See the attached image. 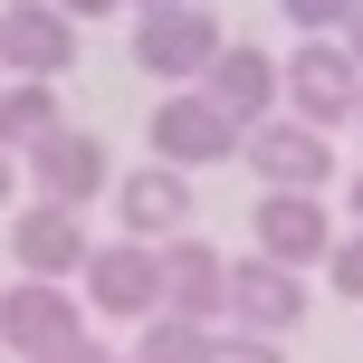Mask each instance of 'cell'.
I'll return each mask as SVG.
<instances>
[{"label":"cell","instance_id":"1","mask_svg":"<svg viewBox=\"0 0 363 363\" xmlns=\"http://www.w3.org/2000/svg\"><path fill=\"white\" fill-rule=\"evenodd\" d=\"M220 48H230V29H220L211 0H191V10H163V19H134V67L163 77V96L201 86V77L220 67Z\"/></svg>","mask_w":363,"mask_h":363},{"label":"cell","instance_id":"2","mask_svg":"<svg viewBox=\"0 0 363 363\" xmlns=\"http://www.w3.org/2000/svg\"><path fill=\"white\" fill-rule=\"evenodd\" d=\"M354 106H363L354 48H345V38H296V48H287V115L315 125V134H335V125H354Z\"/></svg>","mask_w":363,"mask_h":363},{"label":"cell","instance_id":"3","mask_svg":"<svg viewBox=\"0 0 363 363\" xmlns=\"http://www.w3.org/2000/svg\"><path fill=\"white\" fill-rule=\"evenodd\" d=\"M77 296H86L96 315H115V325H153V315H163V249L106 239V249L86 258V277H77Z\"/></svg>","mask_w":363,"mask_h":363},{"label":"cell","instance_id":"4","mask_svg":"<svg viewBox=\"0 0 363 363\" xmlns=\"http://www.w3.org/2000/svg\"><path fill=\"white\" fill-rule=\"evenodd\" d=\"M77 335H86V296H77V287H48V277L0 287V354H10V363H38V354L77 345Z\"/></svg>","mask_w":363,"mask_h":363},{"label":"cell","instance_id":"5","mask_svg":"<svg viewBox=\"0 0 363 363\" xmlns=\"http://www.w3.org/2000/svg\"><path fill=\"white\" fill-rule=\"evenodd\" d=\"M335 220H325V191H258V211H249V249L258 258H277V268H325L335 258Z\"/></svg>","mask_w":363,"mask_h":363},{"label":"cell","instance_id":"6","mask_svg":"<svg viewBox=\"0 0 363 363\" xmlns=\"http://www.w3.org/2000/svg\"><path fill=\"white\" fill-rule=\"evenodd\" d=\"M144 144H153V163H172V172H211V163H230L249 134H239V125H230V115H220L201 86H182V96H163V106H153Z\"/></svg>","mask_w":363,"mask_h":363},{"label":"cell","instance_id":"7","mask_svg":"<svg viewBox=\"0 0 363 363\" xmlns=\"http://www.w3.org/2000/svg\"><path fill=\"white\" fill-rule=\"evenodd\" d=\"M306 277L296 268H277V258H230V335H268V345H287L296 325H306Z\"/></svg>","mask_w":363,"mask_h":363},{"label":"cell","instance_id":"8","mask_svg":"<svg viewBox=\"0 0 363 363\" xmlns=\"http://www.w3.org/2000/svg\"><path fill=\"white\" fill-rule=\"evenodd\" d=\"M201 96H211L239 134H258L268 115H287V57H268L258 38H230V48H220V67L201 77Z\"/></svg>","mask_w":363,"mask_h":363},{"label":"cell","instance_id":"9","mask_svg":"<svg viewBox=\"0 0 363 363\" xmlns=\"http://www.w3.org/2000/svg\"><path fill=\"white\" fill-rule=\"evenodd\" d=\"M0 67L29 77V86H57V77L77 67V19L57 10V0H10V10H0Z\"/></svg>","mask_w":363,"mask_h":363},{"label":"cell","instance_id":"10","mask_svg":"<svg viewBox=\"0 0 363 363\" xmlns=\"http://www.w3.org/2000/svg\"><path fill=\"white\" fill-rule=\"evenodd\" d=\"M239 163L258 172V191H325L335 182V144L315 125H296V115H268V125L239 144Z\"/></svg>","mask_w":363,"mask_h":363},{"label":"cell","instance_id":"11","mask_svg":"<svg viewBox=\"0 0 363 363\" xmlns=\"http://www.w3.org/2000/svg\"><path fill=\"white\" fill-rule=\"evenodd\" d=\"M10 258H19V277H48V287H67V277H86L96 230H86L77 211H57V201H29V211L10 220Z\"/></svg>","mask_w":363,"mask_h":363},{"label":"cell","instance_id":"12","mask_svg":"<svg viewBox=\"0 0 363 363\" xmlns=\"http://www.w3.org/2000/svg\"><path fill=\"white\" fill-rule=\"evenodd\" d=\"M163 315H182V325H230V258L211 249L201 230H182L163 249Z\"/></svg>","mask_w":363,"mask_h":363},{"label":"cell","instance_id":"13","mask_svg":"<svg viewBox=\"0 0 363 363\" xmlns=\"http://www.w3.org/2000/svg\"><path fill=\"white\" fill-rule=\"evenodd\" d=\"M29 182H38V201H57V211H86V201L115 191L125 172H115V153L96 144L86 125H67V134H48V144L29 153Z\"/></svg>","mask_w":363,"mask_h":363},{"label":"cell","instance_id":"14","mask_svg":"<svg viewBox=\"0 0 363 363\" xmlns=\"http://www.w3.org/2000/svg\"><path fill=\"white\" fill-rule=\"evenodd\" d=\"M115 220H125V239H144V249H172L182 220H191V172L172 163H144L115 182Z\"/></svg>","mask_w":363,"mask_h":363},{"label":"cell","instance_id":"15","mask_svg":"<svg viewBox=\"0 0 363 363\" xmlns=\"http://www.w3.org/2000/svg\"><path fill=\"white\" fill-rule=\"evenodd\" d=\"M48 134H67V106H57V86H29V77H10V86H0V153H19V163H29Z\"/></svg>","mask_w":363,"mask_h":363},{"label":"cell","instance_id":"16","mask_svg":"<svg viewBox=\"0 0 363 363\" xmlns=\"http://www.w3.org/2000/svg\"><path fill=\"white\" fill-rule=\"evenodd\" d=\"M220 335L211 325H182V315H153V325H134V354L125 363H211Z\"/></svg>","mask_w":363,"mask_h":363},{"label":"cell","instance_id":"17","mask_svg":"<svg viewBox=\"0 0 363 363\" xmlns=\"http://www.w3.org/2000/svg\"><path fill=\"white\" fill-rule=\"evenodd\" d=\"M277 10H287L306 38H345V19L363 10V0H277Z\"/></svg>","mask_w":363,"mask_h":363},{"label":"cell","instance_id":"18","mask_svg":"<svg viewBox=\"0 0 363 363\" xmlns=\"http://www.w3.org/2000/svg\"><path fill=\"white\" fill-rule=\"evenodd\" d=\"M325 287H335V296H363V230H345V239H335V258H325Z\"/></svg>","mask_w":363,"mask_h":363},{"label":"cell","instance_id":"19","mask_svg":"<svg viewBox=\"0 0 363 363\" xmlns=\"http://www.w3.org/2000/svg\"><path fill=\"white\" fill-rule=\"evenodd\" d=\"M211 363H287V354H277L268 335H230V325H220V345H211Z\"/></svg>","mask_w":363,"mask_h":363},{"label":"cell","instance_id":"20","mask_svg":"<svg viewBox=\"0 0 363 363\" xmlns=\"http://www.w3.org/2000/svg\"><path fill=\"white\" fill-rule=\"evenodd\" d=\"M38 363H125V354H106L96 335H77V345H57V354H38Z\"/></svg>","mask_w":363,"mask_h":363},{"label":"cell","instance_id":"21","mask_svg":"<svg viewBox=\"0 0 363 363\" xmlns=\"http://www.w3.org/2000/svg\"><path fill=\"white\" fill-rule=\"evenodd\" d=\"M57 10H67L77 29H86V19H115V10H134V0H57Z\"/></svg>","mask_w":363,"mask_h":363},{"label":"cell","instance_id":"22","mask_svg":"<svg viewBox=\"0 0 363 363\" xmlns=\"http://www.w3.org/2000/svg\"><path fill=\"white\" fill-rule=\"evenodd\" d=\"M345 220H354V230H363V172L345 182Z\"/></svg>","mask_w":363,"mask_h":363},{"label":"cell","instance_id":"23","mask_svg":"<svg viewBox=\"0 0 363 363\" xmlns=\"http://www.w3.org/2000/svg\"><path fill=\"white\" fill-rule=\"evenodd\" d=\"M163 10H191V0H134V19H163Z\"/></svg>","mask_w":363,"mask_h":363},{"label":"cell","instance_id":"24","mask_svg":"<svg viewBox=\"0 0 363 363\" xmlns=\"http://www.w3.org/2000/svg\"><path fill=\"white\" fill-rule=\"evenodd\" d=\"M345 48H354V67H363V10H354V19H345Z\"/></svg>","mask_w":363,"mask_h":363},{"label":"cell","instance_id":"25","mask_svg":"<svg viewBox=\"0 0 363 363\" xmlns=\"http://www.w3.org/2000/svg\"><path fill=\"white\" fill-rule=\"evenodd\" d=\"M10 163H19V153H0V211H10Z\"/></svg>","mask_w":363,"mask_h":363},{"label":"cell","instance_id":"26","mask_svg":"<svg viewBox=\"0 0 363 363\" xmlns=\"http://www.w3.org/2000/svg\"><path fill=\"white\" fill-rule=\"evenodd\" d=\"M354 134H363V106H354Z\"/></svg>","mask_w":363,"mask_h":363},{"label":"cell","instance_id":"27","mask_svg":"<svg viewBox=\"0 0 363 363\" xmlns=\"http://www.w3.org/2000/svg\"><path fill=\"white\" fill-rule=\"evenodd\" d=\"M0 86H10V67H0Z\"/></svg>","mask_w":363,"mask_h":363},{"label":"cell","instance_id":"28","mask_svg":"<svg viewBox=\"0 0 363 363\" xmlns=\"http://www.w3.org/2000/svg\"><path fill=\"white\" fill-rule=\"evenodd\" d=\"M0 10H10V0H0Z\"/></svg>","mask_w":363,"mask_h":363},{"label":"cell","instance_id":"29","mask_svg":"<svg viewBox=\"0 0 363 363\" xmlns=\"http://www.w3.org/2000/svg\"><path fill=\"white\" fill-rule=\"evenodd\" d=\"M0 363H10V354H0Z\"/></svg>","mask_w":363,"mask_h":363}]
</instances>
